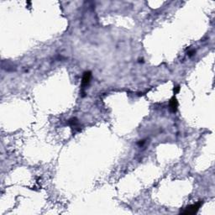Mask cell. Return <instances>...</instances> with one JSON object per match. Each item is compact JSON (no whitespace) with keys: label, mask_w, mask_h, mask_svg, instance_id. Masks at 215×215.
<instances>
[{"label":"cell","mask_w":215,"mask_h":215,"mask_svg":"<svg viewBox=\"0 0 215 215\" xmlns=\"http://www.w3.org/2000/svg\"><path fill=\"white\" fill-rule=\"evenodd\" d=\"M91 77H92V73L91 72H86L83 77H82V88L88 86L89 82H90V80H91Z\"/></svg>","instance_id":"7a4b0ae2"},{"label":"cell","mask_w":215,"mask_h":215,"mask_svg":"<svg viewBox=\"0 0 215 215\" xmlns=\"http://www.w3.org/2000/svg\"><path fill=\"white\" fill-rule=\"evenodd\" d=\"M179 90H180V87L179 86L175 87V88H174V94H177L178 92H179Z\"/></svg>","instance_id":"277c9868"},{"label":"cell","mask_w":215,"mask_h":215,"mask_svg":"<svg viewBox=\"0 0 215 215\" xmlns=\"http://www.w3.org/2000/svg\"><path fill=\"white\" fill-rule=\"evenodd\" d=\"M202 205V201H199L197 203L190 205V206L184 208V210L182 211V213L183 214H194L199 210V208H200Z\"/></svg>","instance_id":"6da1fadb"},{"label":"cell","mask_w":215,"mask_h":215,"mask_svg":"<svg viewBox=\"0 0 215 215\" xmlns=\"http://www.w3.org/2000/svg\"><path fill=\"white\" fill-rule=\"evenodd\" d=\"M177 107H178V102L176 98V97L174 96L170 101V108H171V110L173 113L177 112Z\"/></svg>","instance_id":"3957f363"}]
</instances>
